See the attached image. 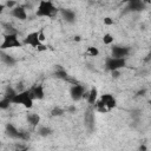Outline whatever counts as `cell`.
<instances>
[{
  "label": "cell",
  "mask_w": 151,
  "mask_h": 151,
  "mask_svg": "<svg viewBox=\"0 0 151 151\" xmlns=\"http://www.w3.org/2000/svg\"><path fill=\"white\" fill-rule=\"evenodd\" d=\"M59 9L55 7V5L50 0H41L38 5V8L35 11L37 17H45V18H53Z\"/></svg>",
  "instance_id": "obj_1"
},
{
  "label": "cell",
  "mask_w": 151,
  "mask_h": 151,
  "mask_svg": "<svg viewBox=\"0 0 151 151\" xmlns=\"http://www.w3.org/2000/svg\"><path fill=\"white\" fill-rule=\"evenodd\" d=\"M11 104H18V105H22L26 109H31L33 106V99L29 96L28 90H24L18 92L11 100Z\"/></svg>",
  "instance_id": "obj_2"
},
{
  "label": "cell",
  "mask_w": 151,
  "mask_h": 151,
  "mask_svg": "<svg viewBox=\"0 0 151 151\" xmlns=\"http://www.w3.org/2000/svg\"><path fill=\"white\" fill-rule=\"evenodd\" d=\"M22 42L18 38V33H12V34H5L2 42L0 44V51H6L9 48H15V47H21Z\"/></svg>",
  "instance_id": "obj_3"
},
{
  "label": "cell",
  "mask_w": 151,
  "mask_h": 151,
  "mask_svg": "<svg viewBox=\"0 0 151 151\" xmlns=\"http://www.w3.org/2000/svg\"><path fill=\"white\" fill-rule=\"evenodd\" d=\"M5 132H6V134H7L9 138H12V139H20V140H27V139H29V134H28L26 131L19 130L15 125H13V124H11V123H8V124L6 125Z\"/></svg>",
  "instance_id": "obj_4"
},
{
  "label": "cell",
  "mask_w": 151,
  "mask_h": 151,
  "mask_svg": "<svg viewBox=\"0 0 151 151\" xmlns=\"http://www.w3.org/2000/svg\"><path fill=\"white\" fill-rule=\"evenodd\" d=\"M126 65V59H117L112 57H107L105 59V68L110 72L112 71H120Z\"/></svg>",
  "instance_id": "obj_5"
},
{
  "label": "cell",
  "mask_w": 151,
  "mask_h": 151,
  "mask_svg": "<svg viewBox=\"0 0 151 151\" xmlns=\"http://www.w3.org/2000/svg\"><path fill=\"white\" fill-rule=\"evenodd\" d=\"M130 54V47L127 46H120V45H114L111 48V57L117 58V59H125Z\"/></svg>",
  "instance_id": "obj_6"
},
{
  "label": "cell",
  "mask_w": 151,
  "mask_h": 151,
  "mask_svg": "<svg viewBox=\"0 0 151 151\" xmlns=\"http://www.w3.org/2000/svg\"><path fill=\"white\" fill-rule=\"evenodd\" d=\"M85 86L84 85H80V84H73L70 88V96H71V99L73 101H79L80 99H83V96L85 93Z\"/></svg>",
  "instance_id": "obj_7"
},
{
  "label": "cell",
  "mask_w": 151,
  "mask_h": 151,
  "mask_svg": "<svg viewBox=\"0 0 151 151\" xmlns=\"http://www.w3.org/2000/svg\"><path fill=\"white\" fill-rule=\"evenodd\" d=\"M98 100H99V103H100L109 112H110L112 109H114L116 105H117L116 98H114L111 93H104V94H101V97H100Z\"/></svg>",
  "instance_id": "obj_8"
},
{
  "label": "cell",
  "mask_w": 151,
  "mask_h": 151,
  "mask_svg": "<svg viewBox=\"0 0 151 151\" xmlns=\"http://www.w3.org/2000/svg\"><path fill=\"white\" fill-rule=\"evenodd\" d=\"M54 77H55V78H58V79H61V80L68 81V83H71L72 85H73V84H77V80H76V79H73V78H71V76L67 73V71H66L63 66H60V65H57L55 71H54Z\"/></svg>",
  "instance_id": "obj_9"
},
{
  "label": "cell",
  "mask_w": 151,
  "mask_h": 151,
  "mask_svg": "<svg viewBox=\"0 0 151 151\" xmlns=\"http://www.w3.org/2000/svg\"><path fill=\"white\" fill-rule=\"evenodd\" d=\"M22 45H29L34 48H38L40 45H42L38 38V31H34V32H31L28 33L25 38H24V41H22Z\"/></svg>",
  "instance_id": "obj_10"
},
{
  "label": "cell",
  "mask_w": 151,
  "mask_h": 151,
  "mask_svg": "<svg viewBox=\"0 0 151 151\" xmlns=\"http://www.w3.org/2000/svg\"><path fill=\"white\" fill-rule=\"evenodd\" d=\"M28 92L33 100H41L45 98V91H44V86L41 84L32 86L31 88H28Z\"/></svg>",
  "instance_id": "obj_11"
},
{
  "label": "cell",
  "mask_w": 151,
  "mask_h": 151,
  "mask_svg": "<svg viewBox=\"0 0 151 151\" xmlns=\"http://www.w3.org/2000/svg\"><path fill=\"white\" fill-rule=\"evenodd\" d=\"M126 9L129 12H140V11L145 9V2L140 1V0H131L127 2Z\"/></svg>",
  "instance_id": "obj_12"
},
{
  "label": "cell",
  "mask_w": 151,
  "mask_h": 151,
  "mask_svg": "<svg viewBox=\"0 0 151 151\" xmlns=\"http://www.w3.org/2000/svg\"><path fill=\"white\" fill-rule=\"evenodd\" d=\"M11 15H12L13 18H15V19L21 20V21H24V20L27 19V13H26L25 7L19 6V5L11 9Z\"/></svg>",
  "instance_id": "obj_13"
},
{
  "label": "cell",
  "mask_w": 151,
  "mask_h": 151,
  "mask_svg": "<svg viewBox=\"0 0 151 151\" xmlns=\"http://www.w3.org/2000/svg\"><path fill=\"white\" fill-rule=\"evenodd\" d=\"M60 14H61L63 19L66 22H68V24H73L76 21V18H77L76 17V13H74V11H72L70 8H63V9H60Z\"/></svg>",
  "instance_id": "obj_14"
},
{
  "label": "cell",
  "mask_w": 151,
  "mask_h": 151,
  "mask_svg": "<svg viewBox=\"0 0 151 151\" xmlns=\"http://www.w3.org/2000/svg\"><path fill=\"white\" fill-rule=\"evenodd\" d=\"M84 123L86 125V127L92 131L94 129V114H93V111L92 110H87L85 116H84Z\"/></svg>",
  "instance_id": "obj_15"
},
{
  "label": "cell",
  "mask_w": 151,
  "mask_h": 151,
  "mask_svg": "<svg viewBox=\"0 0 151 151\" xmlns=\"http://www.w3.org/2000/svg\"><path fill=\"white\" fill-rule=\"evenodd\" d=\"M0 59H1V61H2L4 64H6L7 66H13V65L17 64V59H15L13 55H11L9 53L5 52V51H0Z\"/></svg>",
  "instance_id": "obj_16"
},
{
  "label": "cell",
  "mask_w": 151,
  "mask_h": 151,
  "mask_svg": "<svg viewBox=\"0 0 151 151\" xmlns=\"http://www.w3.org/2000/svg\"><path fill=\"white\" fill-rule=\"evenodd\" d=\"M26 119H27V123L32 127H37L39 125V123H40V116L38 113H28Z\"/></svg>",
  "instance_id": "obj_17"
},
{
  "label": "cell",
  "mask_w": 151,
  "mask_h": 151,
  "mask_svg": "<svg viewBox=\"0 0 151 151\" xmlns=\"http://www.w3.org/2000/svg\"><path fill=\"white\" fill-rule=\"evenodd\" d=\"M97 99H98V90L93 86V87H91V90L88 91V96H87V103L90 104V105H93L96 101H97Z\"/></svg>",
  "instance_id": "obj_18"
},
{
  "label": "cell",
  "mask_w": 151,
  "mask_h": 151,
  "mask_svg": "<svg viewBox=\"0 0 151 151\" xmlns=\"http://www.w3.org/2000/svg\"><path fill=\"white\" fill-rule=\"evenodd\" d=\"M37 132H38V134L40 137H48V136H51L53 133L52 129L48 127V126H39L38 130H37Z\"/></svg>",
  "instance_id": "obj_19"
},
{
  "label": "cell",
  "mask_w": 151,
  "mask_h": 151,
  "mask_svg": "<svg viewBox=\"0 0 151 151\" xmlns=\"http://www.w3.org/2000/svg\"><path fill=\"white\" fill-rule=\"evenodd\" d=\"M18 93V91L14 88V87H12V86H7L6 87V90H5V93H4V98H6V99H8L9 101L12 100V98L15 96Z\"/></svg>",
  "instance_id": "obj_20"
},
{
  "label": "cell",
  "mask_w": 151,
  "mask_h": 151,
  "mask_svg": "<svg viewBox=\"0 0 151 151\" xmlns=\"http://www.w3.org/2000/svg\"><path fill=\"white\" fill-rule=\"evenodd\" d=\"M65 113H66L65 109L59 107V106H55V107H53V109L51 110V116H52V117H61V116H64Z\"/></svg>",
  "instance_id": "obj_21"
},
{
  "label": "cell",
  "mask_w": 151,
  "mask_h": 151,
  "mask_svg": "<svg viewBox=\"0 0 151 151\" xmlns=\"http://www.w3.org/2000/svg\"><path fill=\"white\" fill-rule=\"evenodd\" d=\"M85 53H86V55H88V57H98L99 50H98L97 47H94V46H88Z\"/></svg>",
  "instance_id": "obj_22"
},
{
  "label": "cell",
  "mask_w": 151,
  "mask_h": 151,
  "mask_svg": "<svg viewBox=\"0 0 151 151\" xmlns=\"http://www.w3.org/2000/svg\"><path fill=\"white\" fill-rule=\"evenodd\" d=\"M103 42H104V45H111V44L113 42V37H112V34H110V33L104 34V37H103Z\"/></svg>",
  "instance_id": "obj_23"
},
{
  "label": "cell",
  "mask_w": 151,
  "mask_h": 151,
  "mask_svg": "<svg viewBox=\"0 0 151 151\" xmlns=\"http://www.w3.org/2000/svg\"><path fill=\"white\" fill-rule=\"evenodd\" d=\"M11 105V101L6 98L2 97V99H0V110H7Z\"/></svg>",
  "instance_id": "obj_24"
},
{
  "label": "cell",
  "mask_w": 151,
  "mask_h": 151,
  "mask_svg": "<svg viewBox=\"0 0 151 151\" xmlns=\"http://www.w3.org/2000/svg\"><path fill=\"white\" fill-rule=\"evenodd\" d=\"M4 27H5V31H6V33H5V34H12V33H17V31L14 29V27H13L11 24H4Z\"/></svg>",
  "instance_id": "obj_25"
},
{
  "label": "cell",
  "mask_w": 151,
  "mask_h": 151,
  "mask_svg": "<svg viewBox=\"0 0 151 151\" xmlns=\"http://www.w3.org/2000/svg\"><path fill=\"white\" fill-rule=\"evenodd\" d=\"M4 5H5V8L12 9V8H14L15 6H18V2H17V1H13V0H7Z\"/></svg>",
  "instance_id": "obj_26"
},
{
  "label": "cell",
  "mask_w": 151,
  "mask_h": 151,
  "mask_svg": "<svg viewBox=\"0 0 151 151\" xmlns=\"http://www.w3.org/2000/svg\"><path fill=\"white\" fill-rule=\"evenodd\" d=\"M38 38H39V40H40V42H41V44L45 41V39H46V35H45V33H44V29H40V31H38Z\"/></svg>",
  "instance_id": "obj_27"
},
{
  "label": "cell",
  "mask_w": 151,
  "mask_h": 151,
  "mask_svg": "<svg viewBox=\"0 0 151 151\" xmlns=\"http://www.w3.org/2000/svg\"><path fill=\"white\" fill-rule=\"evenodd\" d=\"M113 24H114V21H113L112 18H110V17H105V18H104V25L111 26V25H113Z\"/></svg>",
  "instance_id": "obj_28"
},
{
  "label": "cell",
  "mask_w": 151,
  "mask_h": 151,
  "mask_svg": "<svg viewBox=\"0 0 151 151\" xmlns=\"http://www.w3.org/2000/svg\"><path fill=\"white\" fill-rule=\"evenodd\" d=\"M65 111H66V112H68V113H76L77 107H76V105H71V106H68Z\"/></svg>",
  "instance_id": "obj_29"
},
{
  "label": "cell",
  "mask_w": 151,
  "mask_h": 151,
  "mask_svg": "<svg viewBox=\"0 0 151 151\" xmlns=\"http://www.w3.org/2000/svg\"><path fill=\"white\" fill-rule=\"evenodd\" d=\"M146 92H147V90H146V88H142V90H139V91L136 93V97H140V96L143 97V96H145V93H146Z\"/></svg>",
  "instance_id": "obj_30"
},
{
  "label": "cell",
  "mask_w": 151,
  "mask_h": 151,
  "mask_svg": "<svg viewBox=\"0 0 151 151\" xmlns=\"http://www.w3.org/2000/svg\"><path fill=\"white\" fill-rule=\"evenodd\" d=\"M111 74H112V78H119L120 77V71L119 70L118 71H112Z\"/></svg>",
  "instance_id": "obj_31"
},
{
  "label": "cell",
  "mask_w": 151,
  "mask_h": 151,
  "mask_svg": "<svg viewBox=\"0 0 151 151\" xmlns=\"http://www.w3.org/2000/svg\"><path fill=\"white\" fill-rule=\"evenodd\" d=\"M35 50H37L38 52H41V51H46V50H47V46L42 44V45H40V46H39L38 48H35Z\"/></svg>",
  "instance_id": "obj_32"
},
{
  "label": "cell",
  "mask_w": 151,
  "mask_h": 151,
  "mask_svg": "<svg viewBox=\"0 0 151 151\" xmlns=\"http://www.w3.org/2000/svg\"><path fill=\"white\" fill-rule=\"evenodd\" d=\"M138 151H147V147H146V145H145V144H142V145L139 146Z\"/></svg>",
  "instance_id": "obj_33"
},
{
  "label": "cell",
  "mask_w": 151,
  "mask_h": 151,
  "mask_svg": "<svg viewBox=\"0 0 151 151\" xmlns=\"http://www.w3.org/2000/svg\"><path fill=\"white\" fill-rule=\"evenodd\" d=\"M14 151H28L26 147H18V149H15Z\"/></svg>",
  "instance_id": "obj_34"
},
{
  "label": "cell",
  "mask_w": 151,
  "mask_h": 151,
  "mask_svg": "<svg viewBox=\"0 0 151 151\" xmlns=\"http://www.w3.org/2000/svg\"><path fill=\"white\" fill-rule=\"evenodd\" d=\"M4 9H5V5H4V4H0V13H1Z\"/></svg>",
  "instance_id": "obj_35"
},
{
  "label": "cell",
  "mask_w": 151,
  "mask_h": 151,
  "mask_svg": "<svg viewBox=\"0 0 151 151\" xmlns=\"http://www.w3.org/2000/svg\"><path fill=\"white\" fill-rule=\"evenodd\" d=\"M74 40H76V41H80V37H79V35H76V37H74Z\"/></svg>",
  "instance_id": "obj_36"
},
{
  "label": "cell",
  "mask_w": 151,
  "mask_h": 151,
  "mask_svg": "<svg viewBox=\"0 0 151 151\" xmlns=\"http://www.w3.org/2000/svg\"><path fill=\"white\" fill-rule=\"evenodd\" d=\"M0 146H1V142H0Z\"/></svg>",
  "instance_id": "obj_37"
}]
</instances>
